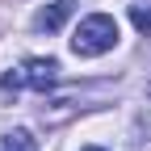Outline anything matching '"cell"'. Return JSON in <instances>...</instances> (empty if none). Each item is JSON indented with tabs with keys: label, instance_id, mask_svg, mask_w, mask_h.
Returning a JSON list of instances; mask_svg holds the SVG:
<instances>
[{
	"label": "cell",
	"instance_id": "cell-1",
	"mask_svg": "<svg viewBox=\"0 0 151 151\" xmlns=\"http://www.w3.org/2000/svg\"><path fill=\"white\" fill-rule=\"evenodd\" d=\"M113 46H118V21L105 17V13L84 17V21L76 25V34H71V50L80 55V59H97V55H105Z\"/></svg>",
	"mask_w": 151,
	"mask_h": 151
},
{
	"label": "cell",
	"instance_id": "cell-2",
	"mask_svg": "<svg viewBox=\"0 0 151 151\" xmlns=\"http://www.w3.org/2000/svg\"><path fill=\"white\" fill-rule=\"evenodd\" d=\"M59 84V63L55 59H25L21 67H13L0 76V88L4 92H21V88H34V92H46Z\"/></svg>",
	"mask_w": 151,
	"mask_h": 151
},
{
	"label": "cell",
	"instance_id": "cell-3",
	"mask_svg": "<svg viewBox=\"0 0 151 151\" xmlns=\"http://www.w3.org/2000/svg\"><path fill=\"white\" fill-rule=\"evenodd\" d=\"M71 17V0H55V4H46L42 13L34 17V29H42V34H55L63 21Z\"/></svg>",
	"mask_w": 151,
	"mask_h": 151
},
{
	"label": "cell",
	"instance_id": "cell-4",
	"mask_svg": "<svg viewBox=\"0 0 151 151\" xmlns=\"http://www.w3.org/2000/svg\"><path fill=\"white\" fill-rule=\"evenodd\" d=\"M4 151H38V143H34L29 130H9L4 134Z\"/></svg>",
	"mask_w": 151,
	"mask_h": 151
},
{
	"label": "cell",
	"instance_id": "cell-5",
	"mask_svg": "<svg viewBox=\"0 0 151 151\" xmlns=\"http://www.w3.org/2000/svg\"><path fill=\"white\" fill-rule=\"evenodd\" d=\"M130 21L139 34H151V4H130Z\"/></svg>",
	"mask_w": 151,
	"mask_h": 151
},
{
	"label": "cell",
	"instance_id": "cell-6",
	"mask_svg": "<svg viewBox=\"0 0 151 151\" xmlns=\"http://www.w3.org/2000/svg\"><path fill=\"white\" fill-rule=\"evenodd\" d=\"M84 151H105V147H84Z\"/></svg>",
	"mask_w": 151,
	"mask_h": 151
}]
</instances>
